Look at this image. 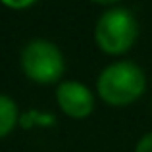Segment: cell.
<instances>
[{
  "instance_id": "1",
  "label": "cell",
  "mask_w": 152,
  "mask_h": 152,
  "mask_svg": "<svg viewBox=\"0 0 152 152\" xmlns=\"http://www.w3.org/2000/svg\"><path fill=\"white\" fill-rule=\"evenodd\" d=\"M146 91L145 71L129 60L114 62L100 71L96 93L110 106H127L139 100Z\"/></svg>"
},
{
  "instance_id": "8",
  "label": "cell",
  "mask_w": 152,
  "mask_h": 152,
  "mask_svg": "<svg viewBox=\"0 0 152 152\" xmlns=\"http://www.w3.org/2000/svg\"><path fill=\"white\" fill-rule=\"evenodd\" d=\"M91 2L100 4V6H112V8H115V4H118L119 0H91Z\"/></svg>"
},
{
  "instance_id": "2",
  "label": "cell",
  "mask_w": 152,
  "mask_h": 152,
  "mask_svg": "<svg viewBox=\"0 0 152 152\" xmlns=\"http://www.w3.org/2000/svg\"><path fill=\"white\" fill-rule=\"evenodd\" d=\"M139 37L137 18L127 8H110L98 18L94 27V41L104 54L121 56L133 48Z\"/></svg>"
},
{
  "instance_id": "3",
  "label": "cell",
  "mask_w": 152,
  "mask_h": 152,
  "mask_svg": "<svg viewBox=\"0 0 152 152\" xmlns=\"http://www.w3.org/2000/svg\"><path fill=\"white\" fill-rule=\"evenodd\" d=\"M21 69L27 79L39 85H52L66 71L64 54L54 42L45 39L29 41L21 50Z\"/></svg>"
},
{
  "instance_id": "5",
  "label": "cell",
  "mask_w": 152,
  "mask_h": 152,
  "mask_svg": "<svg viewBox=\"0 0 152 152\" xmlns=\"http://www.w3.org/2000/svg\"><path fill=\"white\" fill-rule=\"evenodd\" d=\"M19 121V110L14 98L0 94V139L10 135Z\"/></svg>"
},
{
  "instance_id": "7",
  "label": "cell",
  "mask_w": 152,
  "mask_h": 152,
  "mask_svg": "<svg viewBox=\"0 0 152 152\" xmlns=\"http://www.w3.org/2000/svg\"><path fill=\"white\" fill-rule=\"evenodd\" d=\"M135 152H152V131L146 133L145 137H141V141L135 146Z\"/></svg>"
},
{
  "instance_id": "6",
  "label": "cell",
  "mask_w": 152,
  "mask_h": 152,
  "mask_svg": "<svg viewBox=\"0 0 152 152\" xmlns=\"http://www.w3.org/2000/svg\"><path fill=\"white\" fill-rule=\"evenodd\" d=\"M0 2L10 10H25V8H31L33 4H37L39 0H0Z\"/></svg>"
},
{
  "instance_id": "4",
  "label": "cell",
  "mask_w": 152,
  "mask_h": 152,
  "mask_svg": "<svg viewBox=\"0 0 152 152\" xmlns=\"http://www.w3.org/2000/svg\"><path fill=\"white\" fill-rule=\"evenodd\" d=\"M56 102L60 110L73 119L89 118L94 110V94L79 81H62L56 89Z\"/></svg>"
}]
</instances>
